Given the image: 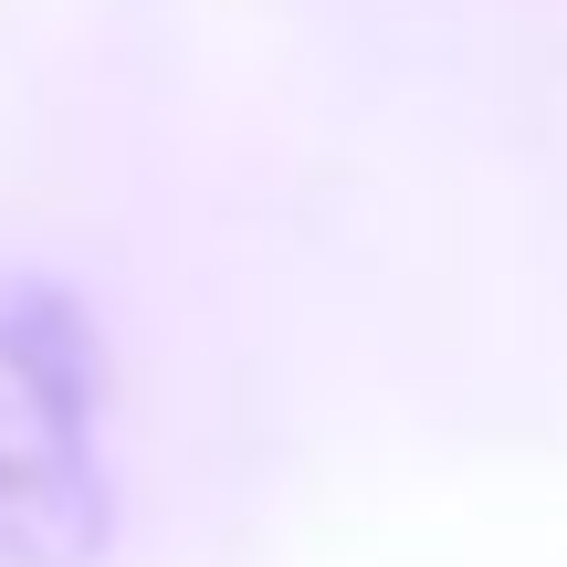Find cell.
<instances>
[{"label":"cell","instance_id":"cell-1","mask_svg":"<svg viewBox=\"0 0 567 567\" xmlns=\"http://www.w3.org/2000/svg\"><path fill=\"white\" fill-rule=\"evenodd\" d=\"M116 347L42 264H0V567H105L116 547Z\"/></svg>","mask_w":567,"mask_h":567}]
</instances>
